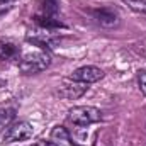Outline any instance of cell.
Masks as SVG:
<instances>
[{"instance_id":"8992f818","label":"cell","mask_w":146,"mask_h":146,"mask_svg":"<svg viewBox=\"0 0 146 146\" xmlns=\"http://www.w3.org/2000/svg\"><path fill=\"white\" fill-rule=\"evenodd\" d=\"M87 88H88L87 83H80V82H75L72 78H68V80H65V82L61 83L58 94H60V97H63V99L75 100V99H80V97L87 92Z\"/></svg>"},{"instance_id":"52a82bcc","label":"cell","mask_w":146,"mask_h":146,"mask_svg":"<svg viewBox=\"0 0 146 146\" xmlns=\"http://www.w3.org/2000/svg\"><path fill=\"white\" fill-rule=\"evenodd\" d=\"M92 15L104 27H114V26L119 24V15L112 9H97V10H92Z\"/></svg>"},{"instance_id":"5bb4252c","label":"cell","mask_w":146,"mask_h":146,"mask_svg":"<svg viewBox=\"0 0 146 146\" xmlns=\"http://www.w3.org/2000/svg\"><path fill=\"white\" fill-rule=\"evenodd\" d=\"M7 2H10V0H0V3H7Z\"/></svg>"},{"instance_id":"3957f363","label":"cell","mask_w":146,"mask_h":146,"mask_svg":"<svg viewBox=\"0 0 146 146\" xmlns=\"http://www.w3.org/2000/svg\"><path fill=\"white\" fill-rule=\"evenodd\" d=\"M33 133H34V129L27 121H19L7 127V131L2 136V143L10 145V143H17V141H26V139L33 138Z\"/></svg>"},{"instance_id":"5b68a950","label":"cell","mask_w":146,"mask_h":146,"mask_svg":"<svg viewBox=\"0 0 146 146\" xmlns=\"http://www.w3.org/2000/svg\"><path fill=\"white\" fill-rule=\"evenodd\" d=\"M70 78L75 80V82L90 85V83H95V82L102 80V78H104V72H102L100 68L94 66V65H85V66L76 68V70L70 75Z\"/></svg>"},{"instance_id":"9c48e42d","label":"cell","mask_w":146,"mask_h":146,"mask_svg":"<svg viewBox=\"0 0 146 146\" xmlns=\"http://www.w3.org/2000/svg\"><path fill=\"white\" fill-rule=\"evenodd\" d=\"M51 143L54 146H76L73 143L70 133L63 126H54L51 131Z\"/></svg>"},{"instance_id":"30bf717a","label":"cell","mask_w":146,"mask_h":146,"mask_svg":"<svg viewBox=\"0 0 146 146\" xmlns=\"http://www.w3.org/2000/svg\"><path fill=\"white\" fill-rule=\"evenodd\" d=\"M58 9H60L58 0H39V10L41 15L44 17H54L58 14Z\"/></svg>"},{"instance_id":"277c9868","label":"cell","mask_w":146,"mask_h":146,"mask_svg":"<svg viewBox=\"0 0 146 146\" xmlns=\"http://www.w3.org/2000/svg\"><path fill=\"white\" fill-rule=\"evenodd\" d=\"M26 41L34 44L41 49H51L54 48V44L60 41V36L54 34V31L51 29H44V27H37L34 31H29L26 34Z\"/></svg>"},{"instance_id":"6da1fadb","label":"cell","mask_w":146,"mask_h":146,"mask_svg":"<svg viewBox=\"0 0 146 146\" xmlns=\"http://www.w3.org/2000/svg\"><path fill=\"white\" fill-rule=\"evenodd\" d=\"M49 65H51V56L46 51H36V53H27L21 58L19 70L26 75H34L44 72Z\"/></svg>"},{"instance_id":"7a4b0ae2","label":"cell","mask_w":146,"mask_h":146,"mask_svg":"<svg viewBox=\"0 0 146 146\" xmlns=\"http://www.w3.org/2000/svg\"><path fill=\"white\" fill-rule=\"evenodd\" d=\"M100 119H102V112L92 106H76V107H72L68 110V121L73 122L75 126H80V127L95 124Z\"/></svg>"},{"instance_id":"8fae6325","label":"cell","mask_w":146,"mask_h":146,"mask_svg":"<svg viewBox=\"0 0 146 146\" xmlns=\"http://www.w3.org/2000/svg\"><path fill=\"white\" fill-rule=\"evenodd\" d=\"M121 2H122L124 5H127L131 10L146 15V0H121Z\"/></svg>"},{"instance_id":"7c38bea8","label":"cell","mask_w":146,"mask_h":146,"mask_svg":"<svg viewBox=\"0 0 146 146\" xmlns=\"http://www.w3.org/2000/svg\"><path fill=\"white\" fill-rule=\"evenodd\" d=\"M14 109H0V131L3 127H9L10 126V121L14 119Z\"/></svg>"},{"instance_id":"4fadbf2b","label":"cell","mask_w":146,"mask_h":146,"mask_svg":"<svg viewBox=\"0 0 146 146\" xmlns=\"http://www.w3.org/2000/svg\"><path fill=\"white\" fill-rule=\"evenodd\" d=\"M138 85H139L141 94L146 95V68H143V70L138 72Z\"/></svg>"},{"instance_id":"ba28073f","label":"cell","mask_w":146,"mask_h":146,"mask_svg":"<svg viewBox=\"0 0 146 146\" xmlns=\"http://www.w3.org/2000/svg\"><path fill=\"white\" fill-rule=\"evenodd\" d=\"M21 54V48L12 39H0V60H17Z\"/></svg>"}]
</instances>
